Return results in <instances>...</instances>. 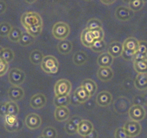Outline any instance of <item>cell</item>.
<instances>
[{
    "label": "cell",
    "mask_w": 147,
    "mask_h": 138,
    "mask_svg": "<svg viewBox=\"0 0 147 138\" xmlns=\"http://www.w3.org/2000/svg\"><path fill=\"white\" fill-rule=\"evenodd\" d=\"M138 47H139V41H137L136 39L133 38V37H130V38L126 39L123 44V50L130 51V52H136L138 50Z\"/></svg>",
    "instance_id": "cell-15"
},
{
    "label": "cell",
    "mask_w": 147,
    "mask_h": 138,
    "mask_svg": "<svg viewBox=\"0 0 147 138\" xmlns=\"http://www.w3.org/2000/svg\"><path fill=\"white\" fill-rule=\"evenodd\" d=\"M72 48H73L72 44L71 41H67V40L61 41L57 45V49L59 51V52L63 55H67L71 52Z\"/></svg>",
    "instance_id": "cell-22"
},
{
    "label": "cell",
    "mask_w": 147,
    "mask_h": 138,
    "mask_svg": "<svg viewBox=\"0 0 147 138\" xmlns=\"http://www.w3.org/2000/svg\"><path fill=\"white\" fill-rule=\"evenodd\" d=\"M6 8H7L6 3H5L4 1L0 0V14L5 12V11L6 10Z\"/></svg>",
    "instance_id": "cell-52"
},
{
    "label": "cell",
    "mask_w": 147,
    "mask_h": 138,
    "mask_svg": "<svg viewBox=\"0 0 147 138\" xmlns=\"http://www.w3.org/2000/svg\"><path fill=\"white\" fill-rule=\"evenodd\" d=\"M124 131L129 137H134L140 134L141 132V126L138 122L127 121L123 126Z\"/></svg>",
    "instance_id": "cell-7"
},
{
    "label": "cell",
    "mask_w": 147,
    "mask_h": 138,
    "mask_svg": "<svg viewBox=\"0 0 147 138\" xmlns=\"http://www.w3.org/2000/svg\"><path fill=\"white\" fill-rule=\"evenodd\" d=\"M43 53L38 50H34L30 55V61L32 64H41L44 59Z\"/></svg>",
    "instance_id": "cell-24"
},
{
    "label": "cell",
    "mask_w": 147,
    "mask_h": 138,
    "mask_svg": "<svg viewBox=\"0 0 147 138\" xmlns=\"http://www.w3.org/2000/svg\"><path fill=\"white\" fill-rule=\"evenodd\" d=\"M87 61V55L84 51H78L74 55L73 62L77 65H82Z\"/></svg>",
    "instance_id": "cell-26"
},
{
    "label": "cell",
    "mask_w": 147,
    "mask_h": 138,
    "mask_svg": "<svg viewBox=\"0 0 147 138\" xmlns=\"http://www.w3.org/2000/svg\"><path fill=\"white\" fill-rule=\"evenodd\" d=\"M115 138H130L127 134L126 131H124L123 127L117 128L115 131Z\"/></svg>",
    "instance_id": "cell-43"
},
{
    "label": "cell",
    "mask_w": 147,
    "mask_h": 138,
    "mask_svg": "<svg viewBox=\"0 0 147 138\" xmlns=\"http://www.w3.org/2000/svg\"><path fill=\"white\" fill-rule=\"evenodd\" d=\"M74 93L76 94L78 100L80 101L81 103L86 102L90 97L89 93L84 89V87H83V86H80L79 87H78L75 91H74Z\"/></svg>",
    "instance_id": "cell-23"
},
{
    "label": "cell",
    "mask_w": 147,
    "mask_h": 138,
    "mask_svg": "<svg viewBox=\"0 0 147 138\" xmlns=\"http://www.w3.org/2000/svg\"><path fill=\"white\" fill-rule=\"evenodd\" d=\"M5 125H7V126H12L18 121L16 116H12V115L7 114L5 117Z\"/></svg>",
    "instance_id": "cell-42"
},
{
    "label": "cell",
    "mask_w": 147,
    "mask_h": 138,
    "mask_svg": "<svg viewBox=\"0 0 147 138\" xmlns=\"http://www.w3.org/2000/svg\"><path fill=\"white\" fill-rule=\"evenodd\" d=\"M2 51H3V48H2V47H1V46H0V55H1V54H2Z\"/></svg>",
    "instance_id": "cell-55"
},
{
    "label": "cell",
    "mask_w": 147,
    "mask_h": 138,
    "mask_svg": "<svg viewBox=\"0 0 147 138\" xmlns=\"http://www.w3.org/2000/svg\"><path fill=\"white\" fill-rule=\"evenodd\" d=\"M71 91V84L68 80L60 79L55 84V96H68Z\"/></svg>",
    "instance_id": "cell-4"
},
{
    "label": "cell",
    "mask_w": 147,
    "mask_h": 138,
    "mask_svg": "<svg viewBox=\"0 0 147 138\" xmlns=\"http://www.w3.org/2000/svg\"><path fill=\"white\" fill-rule=\"evenodd\" d=\"M54 103L57 108L67 107L70 104V97L68 96H55Z\"/></svg>",
    "instance_id": "cell-25"
},
{
    "label": "cell",
    "mask_w": 147,
    "mask_h": 138,
    "mask_svg": "<svg viewBox=\"0 0 147 138\" xmlns=\"http://www.w3.org/2000/svg\"><path fill=\"white\" fill-rule=\"evenodd\" d=\"M112 99V95L110 92L101 91L96 96V103L102 107H107L111 103Z\"/></svg>",
    "instance_id": "cell-12"
},
{
    "label": "cell",
    "mask_w": 147,
    "mask_h": 138,
    "mask_svg": "<svg viewBox=\"0 0 147 138\" xmlns=\"http://www.w3.org/2000/svg\"><path fill=\"white\" fill-rule=\"evenodd\" d=\"M134 54L135 53L130 52V51H127L123 50V53H122V56L124 59L127 60V61H130V60H133V57H134Z\"/></svg>",
    "instance_id": "cell-47"
},
{
    "label": "cell",
    "mask_w": 147,
    "mask_h": 138,
    "mask_svg": "<svg viewBox=\"0 0 147 138\" xmlns=\"http://www.w3.org/2000/svg\"><path fill=\"white\" fill-rule=\"evenodd\" d=\"M65 131L68 134H74L78 132V127L68 120L65 124Z\"/></svg>",
    "instance_id": "cell-40"
},
{
    "label": "cell",
    "mask_w": 147,
    "mask_h": 138,
    "mask_svg": "<svg viewBox=\"0 0 147 138\" xmlns=\"http://www.w3.org/2000/svg\"><path fill=\"white\" fill-rule=\"evenodd\" d=\"M70 111L67 107H61L57 108L55 111V117L57 121H64L66 120L69 117Z\"/></svg>",
    "instance_id": "cell-19"
},
{
    "label": "cell",
    "mask_w": 147,
    "mask_h": 138,
    "mask_svg": "<svg viewBox=\"0 0 147 138\" xmlns=\"http://www.w3.org/2000/svg\"><path fill=\"white\" fill-rule=\"evenodd\" d=\"M22 32L20 28L17 27H12L8 37L10 41H13V42H18L20 40L21 36H22Z\"/></svg>",
    "instance_id": "cell-28"
},
{
    "label": "cell",
    "mask_w": 147,
    "mask_h": 138,
    "mask_svg": "<svg viewBox=\"0 0 147 138\" xmlns=\"http://www.w3.org/2000/svg\"><path fill=\"white\" fill-rule=\"evenodd\" d=\"M7 115V102L0 103V116L5 117Z\"/></svg>",
    "instance_id": "cell-48"
},
{
    "label": "cell",
    "mask_w": 147,
    "mask_h": 138,
    "mask_svg": "<svg viewBox=\"0 0 147 138\" xmlns=\"http://www.w3.org/2000/svg\"><path fill=\"white\" fill-rule=\"evenodd\" d=\"M113 57L108 52L102 53L97 57V64L100 68L110 67L113 63Z\"/></svg>",
    "instance_id": "cell-17"
},
{
    "label": "cell",
    "mask_w": 147,
    "mask_h": 138,
    "mask_svg": "<svg viewBox=\"0 0 147 138\" xmlns=\"http://www.w3.org/2000/svg\"><path fill=\"white\" fill-rule=\"evenodd\" d=\"M145 115H146V111L142 106H131L130 109L129 110V116L133 121L139 122L142 120L144 119Z\"/></svg>",
    "instance_id": "cell-6"
},
{
    "label": "cell",
    "mask_w": 147,
    "mask_h": 138,
    "mask_svg": "<svg viewBox=\"0 0 147 138\" xmlns=\"http://www.w3.org/2000/svg\"><path fill=\"white\" fill-rule=\"evenodd\" d=\"M94 130V126L91 122L87 120H82L78 128V133L82 137H86Z\"/></svg>",
    "instance_id": "cell-11"
},
{
    "label": "cell",
    "mask_w": 147,
    "mask_h": 138,
    "mask_svg": "<svg viewBox=\"0 0 147 138\" xmlns=\"http://www.w3.org/2000/svg\"><path fill=\"white\" fill-rule=\"evenodd\" d=\"M93 37H94V41H98V40H103L104 37V32L103 28H97V29L90 30Z\"/></svg>",
    "instance_id": "cell-38"
},
{
    "label": "cell",
    "mask_w": 147,
    "mask_h": 138,
    "mask_svg": "<svg viewBox=\"0 0 147 138\" xmlns=\"http://www.w3.org/2000/svg\"><path fill=\"white\" fill-rule=\"evenodd\" d=\"M80 40H81V42L84 45L88 47V48H90L94 42V37H93V34H92L90 30L87 29V28L83 30L81 36H80Z\"/></svg>",
    "instance_id": "cell-18"
},
{
    "label": "cell",
    "mask_w": 147,
    "mask_h": 138,
    "mask_svg": "<svg viewBox=\"0 0 147 138\" xmlns=\"http://www.w3.org/2000/svg\"><path fill=\"white\" fill-rule=\"evenodd\" d=\"M103 28V25L100 21L97 18H92L88 21L86 28L89 30H94L97 28Z\"/></svg>",
    "instance_id": "cell-32"
},
{
    "label": "cell",
    "mask_w": 147,
    "mask_h": 138,
    "mask_svg": "<svg viewBox=\"0 0 147 138\" xmlns=\"http://www.w3.org/2000/svg\"><path fill=\"white\" fill-rule=\"evenodd\" d=\"M18 111H19V108L16 102H14V101L7 102V114L17 116Z\"/></svg>",
    "instance_id": "cell-31"
},
{
    "label": "cell",
    "mask_w": 147,
    "mask_h": 138,
    "mask_svg": "<svg viewBox=\"0 0 147 138\" xmlns=\"http://www.w3.org/2000/svg\"><path fill=\"white\" fill-rule=\"evenodd\" d=\"M81 86L84 87V89L89 93L90 96H93L96 91V84L91 79H86L82 82Z\"/></svg>",
    "instance_id": "cell-21"
},
{
    "label": "cell",
    "mask_w": 147,
    "mask_h": 138,
    "mask_svg": "<svg viewBox=\"0 0 147 138\" xmlns=\"http://www.w3.org/2000/svg\"><path fill=\"white\" fill-rule=\"evenodd\" d=\"M9 69V63L0 58V76L4 75Z\"/></svg>",
    "instance_id": "cell-44"
},
{
    "label": "cell",
    "mask_w": 147,
    "mask_h": 138,
    "mask_svg": "<svg viewBox=\"0 0 147 138\" xmlns=\"http://www.w3.org/2000/svg\"><path fill=\"white\" fill-rule=\"evenodd\" d=\"M97 133L95 130H93V131L90 132V133L87 135L86 137H84V138H97Z\"/></svg>",
    "instance_id": "cell-53"
},
{
    "label": "cell",
    "mask_w": 147,
    "mask_h": 138,
    "mask_svg": "<svg viewBox=\"0 0 147 138\" xmlns=\"http://www.w3.org/2000/svg\"><path fill=\"white\" fill-rule=\"evenodd\" d=\"M113 72L110 67L106 68H99L97 71V77L102 81H108L112 79Z\"/></svg>",
    "instance_id": "cell-16"
},
{
    "label": "cell",
    "mask_w": 147,
    "mask_h": 138,
    "mask_svg": "<svg viewBox=\"0 0 147 138\" xmlns=\"http://www.w3.org/2000/svg\"><path fill=\"white\" fill-rule=\"evenodd\" d=\"M70 34V27L65 22L55 23L52 28V34L55 39H59L61 41L65 40Z\"/></svg>",
    "instance_id": "cell-3"
},
{
    "label": "cell",
    "mask_w": 147,
    "mask_h": 138,
    "mask_svg": "<svg viewBox=\"0 0 147 138\" xmlns=\"http://www.w3.org/2000/svg\"><path fill=\"white\" fill-rule=\"evenodd\" d=\"M38 138H45V137H43V136H41V137H39Z\"/></svg>",
    "instance_id": "cell-56"
},
{
    "label": "cell",
    "mask_w": 147,
    "mask_h": 138,
    "mask_svg": "<svg viewBox=\"0 0 147 138\" xmlns=\"http://www.w3.org/2000/svg\"><path fill=\"white\" fill-rule=\"evenodd\" d=\"M106 46H107V44L103 40H98V41H94L90 48L95 52H100L105 49Z\"/></svg>",
    "instance_id": "cell-33"
},
{
    "label": "cell",
    "mask_w": 147,
    "mask_h": 138,
    "mask_svg": "<svg viewBox=\"0 0 147 138\" xmlns=\"http://www.w3.org/2000/svg\"><path fill=\"white\" fill-rule=\"evenodd\" d=\"M135 87L139 90H146L147 88V74H139L134 81Z\"/></svg>",
    "instance_id": "cell-20"
},
{
    "label": "cell",
    "mask_w": 147,
    "mask_h": 138,
    "mask_svg": "<svg viewBox=\"0 0 147 138\" xmlns=\"http://www.w3.org/2000/svg\"><path fill=\"white\" fill-rule=\"evenodd\" d=\"M42 28H43V25H40V26H33V27L28 28L26 29L27 32L28 34H30L32 36H33L34 38L35 37H38L39 34L41 33V31H42Z\"/></svg>",
    "instance_id": "cell-37"
},
{
    "label": "cell",
    "mask_w": 147,
    "mask_h": 138,
    "mask_svg": "<svg viewBox=\"0 0 147 138\" xmlns=\"http://www.w3.org/2000/svg\"><path fill=\"white\" fill-rule=\"evenodd\" d=\"M8 94L11 101H18L22 98L24 96V91L18 86H12L9 88Z\"/></svg>",
    "instance_id": "cell-14"
},
{
    "label": "cell",
    "mask_w": 147,
    "mask_h": 138,
    "mask_svg": "<svg viewBox=\"0 0 147 138\" xmlns=\"http://www.w3.org/2000/svg\"><path fill=\"white\" fill-rule=\"evenodd\" d=\"M34 41V38L32 36L31 34H28L27 32H22V36L20 38V40L18 41V43L22 46H28L33 43Z\"/></svg>",
    "instance_id": "cell-29"
},
{
    "label": "cell",
    "mask_w": 147,
    "mask_h": 138,
    "mask_svg": "<svg viewBox=\"0 0 147 138\" xmlns=\"http://www.w3.org/2000/svg\"><path fill=\"white\" fill-rule=\"evenodd\" d=\"M143 5L144 2L142 0H132L129 2V8L133 12H136L142 9Z\"/></svg>",
    "instance_id": "cell-34"
},
{
    "label": "cell",
    "mask_w": 147,
    "mask_h": 138,
    "mask_svg": "<svg viewBox=\"0 0 147 138\" xmlns=\"http://www.w3.org/2000/svg\"><path fill=\"white\" fill-rule=\"evenodd\" d=\"M146 105H147V101H146Z\"/></svg>",
    "instance_id": "cell-57"
},
{
    "label": "cell",
    "mask_w": 147,
    "mask_h": 138,
    "mask_svg": "<svg viewBox=\"0 0 147 138\" xmlns=\"http://www.w3.org/2000/svg\"><path fill=\"white\" fill-rule=\"evenodd\" d=\"M140 60H147V55L141 54V53L136 52L134 54V57H133V61H140Z\"/></svg>",
    "instance_id": "cell-49"
},
{
    "label": "cell",
    "mask_w": 147,
    "mask_h": 138,
    "mask_svg": "<svg viewBox=\"0 0 147 138\" xmlns=\"http://www.w3.org/2000/svg\"><path fill=\"white\" fill-rule=\"evenodd\" d=\"M123 44L119 41H113L108 47V53L113 57H117L121 56L123 53Z\"/></svg>",
    "instance_id": "cell-13"
},
{
    "label": "cell",
    "mask_w": 147,
    "mask_h": 138,
    "mask_svg": "<svg viewBox=\"0 0 147 138\" xmlns=\"http://www.w3.org/2000/svg\"><path fill=\"white\" fill-rule=\"evenodd\" d=\"M134 68L139 74L147 73V60L134 61Z\"/></svg>",
    "instance_id": "cell-27"
},
{
    "label": "cell",
    "mask_w": 147,
    "mask_h": 138,
    "mask_svg": "<svg viewBox=\"0 0 147 138\" xmlns=\"http://www.w3.org/2000/svg\"><path fill=\"white\" fill-rule=\"evenodd\" d=\"M101 2L102 3H103L104 5H111L113 4V3H114L115 1H106V0H101Z\"/></svg>",
    "instance_id": "cell-54"
},
{
    "label": "cell",
    "mask_w": 147,
    "mask_h": 138,
    "mask_svg": "<svg viewBox=\"0 0 147 138\" xmlns=\"http://www.w3.org/2000/svg\"><path fill=\"white\" fill-rule=\"evenodd\" d=\"M123 85V87L125 89H131L132 87H133V86H132V80H131V79H129V78L126 79V80H124Z\"/></svg>",
    "instance_id": "cell-51"
},
{
    "label": "cell",
    "mask_w": 147,
    "mask_h": 138,
    "mask_svg": "<svg viewBox=\"0 0 147 138\" xmlns=\"http://www.w3.org/2000/svg\"><path fill=\"white\" fill-rule=\"evenodd\" d=\"M41 119L36 114H30L25 118V124L29 129L34 130L41 126Z\"/></svg>",
    "instance_id": "cell-10"
},
{
    "label": "cell",
    "mask_w": 147,
    "mask_h": 138,
    "mask_svg": "<svg viewBox=\"0 0 147 138\" xmlns=\"http://www.w3.org/2000/svg\"><path fill=\"white\" fill-rule=\"evenodd\" d=\"M11 25L8 22H2L0 24V36H8L11 30Z\"/></svg>",
    "instance_id": "cell-36"
},
{
    "label": "cell",
    "mask_w": 147,
    "mask_h": 138,
    "mask_svg": "<svg viewBox=\"0 0 147 138\" xmlns=\"http://www.w3.org/2000/svg\"><path fill=\"white\" fill-rule=\"evenodd\" d=\"M69 120L78 128V126H79V124H80V123L81 122L82 120H81V118L80 117H78V116H73Z\"/></svg>",
    "instance_id": "cell-50"
},
{
    "label": "cell",
    "mask_w": 147,
    "mask_h": 138,
    "mask_svg": "<svg viewBox=\"0 0 147 138\" xmlns=\"http://www.w3.org/2000/svg\"><path fill=\"white\" fill-rule=\"evenodd\" d=\"M138 52L147 55V41H139V47H138Z\"/></svg>",
    "instance_id": "cell-41"
},
{
    "label": "cell",
    "mask_w": 147,
    "mask_h": 138,
    "mask_svg": "<svg viewBox=\"0 0 147 138\" xmlns=\"http://www.w3.org/2000/svg\"><path fill=\"white\" fill-rule=\"evenodd\" d=\"M25 74L20 69L13 68L9 71V80L13 86H18L24 82Z\"/></svg>",
    "instance_id": "cell-5"
},
{
    "label": "cell",
    "mask_w": 147,
    "mask_h": 138,
    "mask_svg": "<svg viewBox=\"0 0 147 138\" xmlns=\"http://www.w3.org/2000/svg\"><path fill=\"white\" fill-rule=\"evenodd\" d=\"M133 16H134V12L126 6H119L115 12L116 18L120 21H127L130 19Z\"/></svg>",
    "instance_id": "cell-8"
},
{
    "label": "cell",
    "mask_w": 147,
    "mask_h": 138,
    "mask_svg": "<svg viewBox=\"0 0 147 138\" xmlns=\"http://www.w3.org/2000/svg\"><path fill=\"white\" fill-rule=\"evenodd\" d=\"M147 97L143 96V95H136L133 98V105L142 106L144 105L145 103H146Z\"/></svg>",
    "instance_id": "cell-39"
},
{
    "label": "cell",
    "mask_w": 147,
    "mask_h": 138,
    "mask_svg": "<svg viewBox=\"0 0 147 138\" xmlns=\"http://www.w3.org/2000/svg\"><path fill=\"white\" fill-rule=\"evenodd\" d=\"M46 102H47L46 97L43 94L39 93L32 97L31 101H30V104H31V107L34 109H40L45 106Z\"/></svg>",
    "instance_id": "cell-9"
},
{
    "label": "cell",
    "mask_w": 147,
    "mask_h": 138,
    "mask_svg": "<svg viewBox=\"0 0 147 138\" xmlns=\"http://www.w3.org/2000/svg\"><path fill=\"white\" fill-rule=\"evenodd\" d=\"M41 67L45 72L49 74H57L59 68V63L56 57L51 55L45 56L41 64Z\"/></svg>",
    "instance_id": "cell-2"
},
{
    "label": "cell",
    "mask_w": 147,
    "mask_h": 138,
    "mask_svg": "<svg viewBox=\"0 0 147 138\" xmlns=\"http://www.w3.org/2000/svg\"><path fill=\"white\" fill-rule=\"evenodd\" d=\"M0 58L7 63H9L14 59V52L10 48H3L2 54L0 55Z\"/></svg>",
    "instance_id": "cell-30"
},
{
    "label": "cell",
    "mask_w": 147,
    "mask_h": 138,
    "mask_svg": "<svg viewBox=\"0 0 147 138\" xmlns=\"http://www.w3.org/2000/svg\"><path fill=\"white\" fill-rule=\"evenodd\" d=\"M21 126H22V124H21L20 121L18 120V121L16 122V124L12 125V126H7V125H5V128H6V130L8 131L11 132V131H18V130H19L21 128Z\"/></svg>",
    "instance_id": "cell-46"
},
{
    "label": "cell",
    "mask_w": 147,
    "mask_h": 138,
    "mask_svg": "<svg viewBox=\"0 0 147 138\" xmlns=\"http://www.w3.org/2000/svg\"><path fill=\"white\" fill-rule=\"evenodd\" d=\"M21 22L22 23L23 26L25 28V29L33 26L43 25V22L41 16L34 12H28L23 14L21 18Z\"/></svg>",
    "instance_id": "cell-1"
},
{
    "label": "cell",
    "mask_w": 147,
    "mask_h": 138,
    "mask_svg": "<svg viewBox=\"0 0 147 138\" xmlns=\"http://www.w3.org/2000/svg\"><path fill=\"white\" fill-rule=\"evenodd\" d=\"M70 104H72L74 106H78L81 104V103L80 102V101L78 100V97L76 95V94L74 92L72 93L70 97Z\"/></svg>",
    "instance_id": "cell-45"
},
{
    "label": "cell",
    "mask_w": 147,
    "mask_h": 138,
    "mask_svg": "<svg viewBox=\"0 0 147 138\" xmlns=\"http://www.w3.org/2000/svg\"><path fill=\"white\" fill-rule=\"evenodd\" d=\"M42 136L45 138H56L57 131L52 126H47L43 130Z\"/></svg>",
    "instance_id": "cell-35"
}]
</instances>
